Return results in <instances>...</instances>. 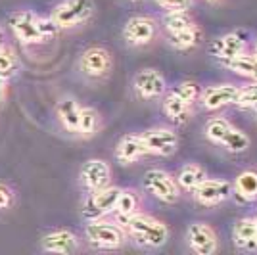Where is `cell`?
Returning <instances> with one entry per match:
<instances>
[{"label":"cell","instance_id":"6da1fadb","mask_svg":"<svg viewBox=\"0 0 257 255\" xmlns=\"http://www.w3.org/2000/svg\"><path fill=\"white\" fill-rule=\"evenodd\" d=\"M123 226L127 228L128 236L144 247H161L169 240L167 224L156 217H152V215H146V213L139 211L131 215L123 223Z\"/></svg>","mask_w":257,"mask_h":255},{"label":"cell","instance_id":"7a4b0ae2","mask_svg":"<svg viewBox=\"0 0 257 255\" xmlns=\"http://www.w3.org/2000/svg\"><path fill=\"white\" fill-rule=\"evenodd\" d=\"M85 236L88 244L102 249H117L128 238L127 228L123 224H119L117 221H107L106 217L90 219V223L85 228Z\"/></svg>","mask_w":257,"mask_h":255},{"label":"cell","instance_id":"3957f363","mask_svg":"<svg viewBox=\"0 0 257 255\" xmlns=\"http://www.w3.org/2000/svg\"><path fill=\"white\" fill-rule=\"evenodd\" d=\"M92 14H94L92 0H65L54 8L52 20L58 23L60 29H71L88 22Z\"/></svg>","mask_w":257,"mask_h":255},{"label":"cell","instance_id":"277c9868","mask_svg":"<svg viewBox=\"0 0 257 255\" xmlns=\"http://www.w3.org/2000/svg\"><path fill=\"white\" fill-rule=\"evenodd\" d=\"M119 194H121V188L111 184L98 190H90L83 203V215L90 221V219H102L109 213H115Z\"/></svg>","mask_w":257,"mask_h":255},{"label":"cell","instance_id":"5b68a950","mask_svg":"<svg viewBox=\"0 0 257 255\" xmlns=\"http://www.w3.org/2000/svg\"><path fill=\"white\" fill-rule=\"evenodd\" d=\"M144 188L163 203H177L181 198V186L167 171L148 169L144 175Z\"/></svg>","mask_w":257,"mask_h":255},{"label":"cell","instance_id":"8992f818","mask_svg":"<svg viewBox=\"0 0 257 255\" xmlns=\"http://www.w3.org/2000/svg\"><path fill=\"white\" fill-rule=\"evenodd\" d=\"M142 140L146 144L148 154L169 158L179 150V135L169 127H154L142 133Z\"/></svg>","mask_w":257,"mask_h":255},{"label":"cell","instance_id":"52a82bcc","mask_svg":"<svg viewBox=\"0 0 257 255\" xmlns=\"http://www.w3.org/2000/svg\"><path fill=\"white\" fill-rule=\"evenodd\" d=\"M158 35V23L150 16H133L123 27V39L131 46H146Z\"/></svg>","mask_w":257,"mask_h":255},{"label":"cell","instance_id":"ba28073f","mask_svg":"<svg viewBox=\"0 0 257 255\" xmlns=\"http://www.w3.org/2000/svg\"><path fill=\"white\" fill-rule=\"evenodd\" d=\"M186 240L194 253L198 255H213L219 249V238L211 224L204 221H196L186 230Z\"/></svg>","mask_w":257,"mask_h":255},{"label":"cell","instance_id":"9c48e42d","mask_svg":"<svg viewBox=\"0 0 257 255\" xmlns=\"http://www.w3.org/2000/svg\"><path fill=\"white\" fill-rule=\"evenodd\" d=\"M196 203L204 205V207H213L219 203L226 202L234 196L232 184L228 181H221V179H205L196 190L192 192Z\"/></svg>","mask_w":257,"mask_h":255},{"label":"cell","instance_id":"30bf717a","mask_svg":"<svg viewBox=\"0 0 257 255\" xmlns=\"http://www.w3.org/2000/svg\"><path fill=\"white\" fill-rule=\"evenodd\" d=\"M113 67V58L104 46H90L81 56V69L86 77L102 79L106 77Z\"/></svg>","mask_w":257,"mask_h":255},{"label":"cell","instance_id":"8fae6325","mask_svg":"<svg viewBox=\"0 0 257 255\" xmlns=\"http://www.w3.org/2000/svg\"><path fill=\"white\" fill-rule=\"evenodd\" d=\"M135 92L139 94V98L142 100H156L167 92V85H165V77L161 75V71L148 67V69H142L135 75Z\"/></svg>","mask_w":257,"mask_h":255},{"label":"cell","instance_id":"7c38bea8","mask_svg":"<svg viewBox=\"0 0 257 255\" xmlns=\"http://www.w3.org/2000/svg\"><path fill=\"white\" fill-rule=\"evenodd\" d=\"M240 86L234 83H221V85H211L205 90H202L200 102L207 111H217L226 106H232L238 100Z\"/></svg>","mask_w":257,"mask_h":255},{"label":"cell","instance_id":"4fadbf2b","mask_svg":"<svg viewBox=\"0 0 257 255\" xmlns=\"http://www.w3.org/2000/svg\"><path fill=\"white\" fill-rule=\"evenodd\" d=\"M12 31L16 39L23 44H35L44 41L43 33L39 29V18L33 12H18L10 20Z\"/></svg>","mask_w":257,"mask_h":255},{"label":"cell","instance_id":"5bb4252c","mask_svg":"<svg viewBox=\"0 0 257 255\" xmlns=\"http://www.w3.org/2000/svg\"><path fill=\"white\" fill-rule=\"evenodd\" d=\"M111 181V169L104 160H88L81 167V182L88 192L104 188Z\"/></svg>","mask_w":257,"mask_h":255},{"label":"cell","instance_id":"9a60e30c","mask_svg":"<svg viewBox=\"0 0 257 255\" xmlns=\"http://www.w3.org/2000/svg\"><path fill=\"white\" fill-rule=\"evenodd\" d=\"M242 52H246V41L238 33H226L211 44V54L217 60H221V64L232 60Z\"/></svg>","mask_w":257,"mask_h":255},{"label":"cell","instance_id":"2e32d148","mask_svg":"<svg viewBox=\"0 0 257 255\" xmlns=\"http://www.w3.org/2000/svg\"><path fill=\"white\" fill-rule=\"evenodd\" d=\"M43 249L50 253H75L79 249V240L71 230H54L43 238Z\"/></svg>","mask_w":257,"mask_h":255},{"label":"cell","instance_id":"e0dca14e","mask_svg":"<svg viewBox=\"0 0 257 255\" xmlns=\"http://www.w3.org/2000/svg\"><path fill=\"white\" fill-rule=\"evenodd\" d=\"M161 107H163V113L169 117L173 123H177V125L188 123L190 115H192V104H188L175 90H169L167 94H163Z\"/></svg>","mask_w":257,"mask_h":255},{"label":"cell","instance_id":"ac0fdd59","mask_svg":"<svg viewBox=\"0 0 257 255\" xmlns=\"http://www.w3.org/2000/svg\"><path fill=\"white\" fill-rule=\"evenodd\" d=\"M146 154H148V150H146V144L142 140V135H125L119 140L117 148H115V158L125 165L139 161Z\"/></svg>","mask_w":257,"mask_h":255},{"label":"cell","instance_id":"d6986e66","mask_svg":"<svg viewBox=\"0 0 257 255\" xmlns=\"http://www.w3.org/2000/svg\"><path fill=\"white\" fill-rule=\"evenodd\" d=\"M140 203H142V198H140L139 190H135V188H121L117 205H115V221L119 224H123L131 215L140 211Z\"/></svg>","mask_w":257,"mask_h":255},{"label":"cell","instance_id":"ffe728a7","mask_svg":"<svg viewBox=\"0 0 257 255\" xmlns=\"http://www.w3.org/2000/svg\"><path fill=\"white\" fill-rule=\"evenodd\" d=\"M225 67H228L232 73L240 75L244 79H249V81H257V52H242L238 54L236 58L225 62Z\"/></svg>","mask_w":257,"mask_h":255},{"label":"cell","instance_id":"44dd1931","mask_svg":"<svg viewBox=\"0 0 257 255\" xmlns=\"http://www.w3.org/2000/svg\"><path fill=\"white\" fill-rule=\"evenodd\" d=\"M202 39H204V31H202L200 25H194V27L184 29V31L167 33V43L175 50H190V48H196L198 44L202 43Z\"/></svg>","mask_w":257,"mask_h":255},{"label":"cell","instance_id":"7402d4cb","mask_svg":"<svg viewBox=\"0 0 257 255\" xmlns=\"http://www.w3.org/2000/svg\"><path fill=\"white\" fill-rule=\"evenodd\" d=\"M236 198H240L242 202H255L257 200V171L247 169L242 171L236 177L234 184H232Z\"/></svg>","mask_w":257,"mask_h":255},{"label":"cell","instance_id":"603a6c76","mask_svg":"<svg viewBox=\"0 0 257 255\" xmlns=\"http://www.w3.org/2000/svg\"><path fill=\"white\" fill-rule=\"evenodd\" d=\"M56 113H58V119H60L62 127H64L67 133H77L79 115H81V106L77 104L75 98H64V100H60V104L56 107Z\"/></svg>","mask_w":257,"mask_h":255},{"label":"cell","instance_id":"cb8c5ba5","mask_svg":"<svg viewBox=\"0 0 257 255\" xmlns=\"http://www.w3.org/2000/svg\"><path fill=\"white\" fill-rule=\"evenodd\" d=\"M205 179H207V171L200 163H186L177 175V182L181 190L186 192H194Z\"/></svg>","mask_w":257,"mask_h":255},{"label":"cell","instance_id":"d4e9b609","mask_svg":"<svg viewBox=\"0 0 257 255\" xmlns=\"http://www.w3.org/2000/svg\"><path fill=\"white\" fill-rule=\"evenodd\" d=\"M255 219L253 217H244L236 221L234 230H232V240L238 247H255Z\"/></svg>","mask_w":257,"mask_h":255},{"label":"cell","instance_id":"484cf974","mask_svg":"<svg viewBox=\"0 0 257 255\" xmlns=\"http://www.w3.org/2000/svg\"><path fill=\"white\" fill-rule=\"evenodd\" d=\"M163 23V29L167 33H177L184 31V29H190L198 23L194 22V18L188 14V10H167V14L161 18Z\"/></svg>","mask_w":257,"mask_h":255},{"label":"cell","instance_id":"4316f807","mask_svg":"<svg viewBox=\"0 0 257 255\" xmlns=\"http://www.w3.org/2000/svg\"><path fill=\"white\" fill-rule=\"evenodd\" d=\"M100 127V115L94 107H81V115H79V127L77 135L83 139H90L96 135Z\"/></svg>","mask_w":257,"mask_h":255},{"label":"cell","instance_id":"83f0119b","mask_svg":"<svg viewBox=\"0 0 257 255\" xmlns=\"http://www.w3.org/2000/svg\"><path fill=\"white\" fill-rule=\"evenodd\" d=\"M221 144H223L225 150H228L230 154H244V152L249 148L251 140H249V137H247L242 129L230 127Z\"/></svg>","mask_w":257,"mask_h":255},{"label":"cell","instance_id":"f1b7e54d","mask_svg":"<svg viewBox=\"0 0 257 255\" xmlns=\"http://www.w3.org/2000/svg\"><path fill=\"white\" fill-rule=\"evenodd\" d=\"M230 127H232V125H230V121H228V119H225V117H213V119H209V121H207L204 133H205V137H207L209 142H213V144H221Z\"/></svg>","mask_w":257,"mask_h":255},{"label":"cell","instance_id":"f546056e","mask_svg":"<svg viewBox=\"0 0 257 255\" xmlns=\"http://www.w3.org/2000/svg\"><path fill=\"white\" fill-rule=\"evenodd\" d=\"M236 107L240 109H253L257 111V81H251L249 85L240 86V92H238V100H236Z\"/></svg>","mask_w":257,"mask_h":255},{"label":"cell","instance_id":"4dcf8cb0","mask_svg":"<svg viewBox=\"0 0 257 255\" xmlns=\"http://www.w3.org/2000/svg\"><path fill=\"white\" fill-rule=\"evenodd\" d=\"M177 94L184 98L188 104H194V102H198L200 100V96H202V88L198 83H194V81H181L179 85L173 88Z\"/></svg>","mask_w":257,"mask_h":255},{"label":"cell","instance_id":"1f68e13d","mask_svg":"<svg viewBox=\"0 0 257 255\" xmlns=\"http://www.w3.org/2000/svg\"><path fill=\"white\" fill-rule=\"evenodd\" d=\"M14 71H16V58H14L12 50L2 46L0 48V75H4L8 79Z\"/></svg>","mask_w":257,"mask_h":255},{"label":"cell","instance_id":"d6a6232c","mask_svg":"<svg viewBox=\"0 0 257 255\" xmlns=\"http://www.w3.org/2000/svg\"><path fill=\"white\" fill-rule=\"evenodd\" d=\"M165 10H190L194 6V0H156Z\"/></svg>","mask_w":257,"mask_h":255},{"label":"cell","instance_id":"836d02e7","mask_svg":"<svg viewBox=\"0 0 257 255\" xmlns=\"http://www.w3.org/2000/svg\"><path fill=\"white\" fill-rule=\"evenodd\" d=\"M39 29H41L44 39L46 37H54V35H58V31H60V27L52 20V16L50 18H39Z\"/></svg>","mask_w":257,"mask_h":255},{"label":"cell","instance_id":"e575fe53","mask_svg":"<svg viewBox=\"0 0 257 255\" xmlns=\"http://www.w3.org/2000/svg\"><path fill=\"white\" fill-rule=\"evenodd\" d=\"M14 194H12L10 186H6L4 182H0V209H6L12 205Z\"/></svg>","mask_w":257,"mask_h":255},{"label":"cell","instance_id":"d590c367","mask_svg":"<svg viewBox=\"0 0 257 255\" xmlns=\"http://www.w3.org/2000/svg\"><path fill=\"white\" fill-rule=\"evenodd\" d=\"M6 77L4 75H0V102H2V98H4V94H6Z\"/></svg>","mask_w":257,"mask_h":255},{"label":"cell","instance_id":"8d00e7d4","mask_svg":"<svg viewBox=\"0 0 257 255\" xmlns=\"http://www.w3.org/2000/svg\"><path fill=\"white\" fill-rule=\"evenodd\" d=\"M255 224H257V217H255ZM255 247H257V226H255Z\"/></svg>","mask_w":257,"mask_h":255},{"label":"cell","instance_id":"74e56055","mask_svg":"<svg viewBox=\"0 0 257 255\" xmlns=\"http://www.w3.org/2000/svg\"><path fill=\"white\" fill-rule=\"evenodd\" d=\"M205 2H209V4H215V2H219V0H205Z\"/></svg>","mask_w":257,"mask_h":255},{"label":"cell","instance_id":"f35d334b","mask_svg":"<svg viewBox=\"0 0 257 255\" xmlns=\"http://www.w3.org/2000/svg\"><path fill=\"white\" fill-rule=\"evenodd\" d=\"M2 46H4V44H2V37H0V48H2Z\"/></svg>","mask_w":257,"mask_h":255},{"label":"cell","instance_id":"ab89813d","mask_svg":"<svg viewBox=\"0 0 257 255\" xmlns=\"http://www.w3.org/2000/svg\"><path fill=\"white\" fill-rule=\"evenodd\" d=\"M255 52H257V41H255Z\"/></svg>","mask_w":257,"mask_h":255},{"label":"cell","instance_id":"60d3db41","mask_svg":"<svg viewBox=\"0 0 257 255\" xmlns=\"http://www.w3.org/2000/svg\"><path fill=\"white\" fill-rule=\"evenodd\" d=\"M255 113H257V111H255Z\"/></svg>","mask_w":257,"mask_h":255}]
</instances>
